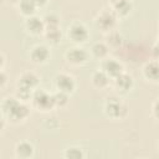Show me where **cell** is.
I'll use <instances>...</instances> for the list:
<instances>
[{
  "mask_svg": "<svg viewBox=\"0 0 159 159\" xmlns=\"http://www.w3.org/2000/svg\"><path fill=\"white\" fill-rule=\"evenodd\" d=\"M152 53H153V56H154V58H155V60H159V36H158L157 42L153 45Z\"/></svg>",
  "mask_w": 159,
  "mask_h": 159,
  "instance_id": "cell-26",
  "label": "cell"
},
{
  "mask_svg": "<svg viewBox=\"0 0 159 159\" xmlns=\"http://www.w3.org/2000/svg\"><path fill=\"white\" fill-rule=\"evenodd\" d=\"M29 58L35 65H45L51 58V51L50 47L45 43H37L31 47L29 52Z\"/></svg>",
  "mask_w": 159,
  "mask_h": 159,
  "instance_id": "cell-9",
  "label": "cell"
},
{
  "mask_svg": "<svg viewBox=\"0 0 159 159\" xmlns=\"http://www.w3.org/2000/svg\"><path fill=\"white\" fill-rule=\"evenodd\" d=\"M152 114L159 122V98H157L152 104Z\"/></svg>",
  "mask_w": 159,
  "mask_h": 159,
  "instance_id": "cell-25",
  "label": "cell"
},
{
  "mask_svg": "<svg viewBox=\"0 0 159 159\" xmlns=\"http://www.w3.org/2000/svg\"><path fill=\"white\" fill-rule=\"evenodd\" d=\"M5 1L10 5H14V6H17V4L20 2V0H5Z\"/></svg>",
  "mask_w": 159,
  "mask_h": 159,
  "instance_id": "cell-30",
  "label": "cell"
},
{
  "mask_svg": "<svg viewBox=\"0 0 159 159\" xmlns=\"http://www.w3.org/2000/svg\"><path fill=\"white\" fill-rule=\"evenodd\" d=\"M142 73L143 77L153 83H158L159 82V60H152L144 63L143 68H142Z\"/></svg>",
  "mask_w": 159,
  "mask_h": 159,
  "instance_id": "cell-14",
  "label": "cell"
},
{
  "mask_svg": "<svg viewBox=\"0 0 159 159\" xmlns=\"http://www.w3.org/2000/svg\"><path fill=\"white\" fill-rule=\"evenodd\" d=\"M53 86L57 91H62L68 94H72L76 91L77 83L72 75L66 72H58L53 77Z\"/></svg>",
  "mask_w": 159,
  "mask_h": 159,
  "instance_id": "cell-7",
  "label": "cell"
},
{
  "mask_svg": "<svg viewBox=\"0 0 159 159\" xmlns=\"http://www.w3.org/2000/svg\"><path fill=\"white\" fill-rule=\"evenodd\" d=\"M62 157L66 159H83L86 157L83 149L78 145H70L67 148H65Z\"/></svg>",
  "mask_w": 159,
  "mask_h": 159,
  "instance_id": "cell-21",
  "label": "cell"
},
{
  "mask_svg": "<svg viewBox=\"0 0 159 159\" xmlns=\"http://www.w3.org/2000/svg\"><path fill=\"white\" fill-rule=\"evenodd\" d=\"M103 112L109 119L122 120L128 116V106L120 99V97L111 96L104 101Z\"/></svg>",
  "mask_w": 159,
  "mask_h": 159,
  "instance_id": "cell-2",
  "label": "cell"
},
{
  "mask_svg": "<svg viewBox=\"0 0 159 159\" xmlns=\"http://www.w3.org/2000/svg\"><path fill=\"white\" fill-rule=\"evenodd\" d=\"M43 125H47L48 129H56L60 125V123H58L57 118H53L52 117V118H46L43 120Z\"/></svg>",
  "mask_w": 159,
  "mask_h": 159,
  "instance_id": "cell-24",
  "label": "cell"
},
{
  "mask_svg": "<svg viewBox=\"0 0 159 159\" xmlns=\"http://www.w3.org/2000/svg\"><path fill=\"white\" fill-rule=\"evenodd\" d=\"M158 27H159V25H158Z\"/></svg>",
  "mask_w": 159,
  "mask_h": 159,
  "instance_id": "cell-31",
  "label": "cell"
},
{
  "mask_svg": "<svg viewBox=\"0 0 159 159\" xmlns=\"http://www.w3.org/2000/svg\"><path fill=\"white\" fill-rule=\"evenodd\" d=\"M6 82H7V76L5 73V70H1L0 71V87L4 88L5 84H6Z\"/></svg>",
  "mask_w": 159,
  "mask_h": 159,
  "instance_id": "cell-27",
  "label": "cell"
},
{
  "mask_svg": "<svg viewBox=\"0 0 159 159\" xmlns=\"http://www.w3.org/2000/svg\"><path fill=\"white\" fill-rule=\"evenodd\" d=\"M43 37L52 46H56V45L61 43V41H62L61 26L60 27H46V30L43 32Z\"/></svg>",
  "mask_w": 159,
  "mask_h": 159,
  "instance_id": "cell-18",
  "label": "cell"
},
{
  "mask_svg": "<svg viewBox=\"0 0 159 159\" xmlns=\"http://www.w3.org/2000/svg\"><path fill=\"white\" fill-rule=\"evenodd\" d=\"M109 46L106 43V41H97L94 43H92L91 48H89V53H91V57L96 58V60H104L109 56Z\"/></svg>",
  "mask_w": 159,
  "mask_h": 159,
  "instance_id": "cell-17",
  "label": "cell"
},
{
  "mask_svg": "<svg viewBox=\"0 0 159 159\" xmlns=\"http://www.w3.org/2000/svg\"><path fill=\"white\" fill-rule=\"evenodd\" d=\"M89 58H91L89 51H87L80 45H75L67 48L65 52V60L71 66H76V67L84 66L86 63H88Z\"/></svg>",
  "mask_w": 159,
  "mask_h": 159,
  "instance_id": "cell-6",
  "label": "cell"
},
{
  "mask_svg": "<svg viewBox=\"0 0 159 159\" xmlns=\"http://www.w3.org/2000/svg\"><path fill=\"white\" fill-rule=\"evenodd\" d=\"M24 27L32 36L43 35V32L46 30V25L43 22V19L37 16V15H32V16L26 17L25 22H24Z\"/></svg>",
  "mask_w": 159,
  "mask_h": 159,
  "instance_id": "cell-11",
  "label": "cell"
},
{
  "mask_svg": "<svg viewBox=\"0 0 159 159\" xmlns=\"http://www.w3.org/2000/svg\"><path fill=\"white\" fill-rule=\"evenodd\" d=\"M46 27H60L61 26V17L56 12H47L42 16Z\"/></svg>",
  "mask_w": 159,
  "mask_h": 159,
  "instance_id": "cell-22",
  "label": "cell"
},
{
  "mask_svg": "<svg viewBox=\"0 0 159 159\" xmlns=\"http://www.w3.org/2000/svg\"><path fill=\"white\" fill-rule=\"evenodd\" d=\"M106 43L109 46L111 50L118 48L123 43V36L117 30H113V31L106 34Z\"/></svg>",
  "mask_w": 159,
  "mask_h": 159,
  "instance_id": "cell-20",
  "label": "cell"
},
{
  "mask_svg": "<svg viewBox=\"0 0 159 159\" xmlns=\"http://www.w3.org/2000/svg\"><path fill=\"white\" fill-rule=\"evenodd\" d=\"M35 154V147L29 140H20L15 145V155L20 159H30Z\"/></svg>",
  "mask_w": 159,
  "mask_h": 159,
  "instance_id": "cell-16",
  "label": "cell"
},
{
  "mask_svg": "<svg viewBox=\"0 0 159 159\" xmlns=\"http://www.w3.org/2000/svg\"><path fill=\"white\" fill-rule=\"evenodd\" d=\"M0 58H1V66H0V70H5L6 58H5V53H4V52H1V55H0Z\"/></svg>",
  "mask_w": 159,
  "mask_h": 159,
  "instance_id": "cell-29",
  "label": "cell"
},
{
  "mask_svg": "<svg viewBox=\"0 0 159 159\" xmlns=\"http://www.w3.org/2000/svg\"><path fill=\"white\" fill-rule=\"evenodd\" d=\"M91 83L97 89H106L109 86H112V78L101 68L93 71L91 75Z\"/></svg>",
  "mask_w": 159,
  "mask_h": 159,
  "instance_id": "cell-15",
  "label": "cell"
},
{
  "mask_svg": "<svg viewBox=\"0 0 159 159\" xmlns=\"http://www.w3.org/2000/svg\"><path fill=\"white\" fill-rule=\"evenodd\" d=\"M30 111L27 102L19 99L16 96H7L1 102V114L12 124L25 122L30 116Z\"/></svg>",
  "mask_w": 159,
  "mask_h": 159,
  "instance_id": "cell-1",
  "label": "cell"
},
{
  "mask_svg": "<svg viewBox=\"0 0 159 159\" xmlns=\"http://www.w3.org/2000/svg\"><path fill=\"white\" fill-rule=\"evenodd\" d=\"M134 86V78L132 75L127 73L125 71L123 73H120L119 76H117L116 78L112 80V87L114 88V91L119 94V96H123V94H127L132 91Z\"/></svg>",
  "mask_w": 159,
  "mask_h": 159,
  "instance_id": "cell-10",
  "label": "cell"
},
{
  "mask_svg": "<svg viewBox=\"0 0 159 159\" xmlns=\"http://www.w3.org/2000/svg\"><path fill=\"white\" fill-rule=\"evenodd\" d=\"M118 16L109 9V7H106V9H102L93 19V24L96 26V29L101 32H103L104 35L116 30L117 25H118Z\"/></svg>",
  "mask_w": 159,
  "mask_h": 159,
  "instance_id": "cell-3",
  "label": "cell"
},
{
  "mask_svg": "<svg viewBox=\"0 0 159 159\" xmlns=\"http://www.w3.org/2000/svg\"><path fill=\"white\" fill-rule=\"evenodd\" d=\"M40 84V76L34 71H24L16 81V88L26 89L34 92L39 88Z\"/></svg>",
  "mask_w": 159,
  "mask_h": 159,
  "instance_id": "cell-8",
  "label": "cell"
},
{
  "mask_svg": "<svg viewBox=\"0 0 159 159\" xmlns=\"http://www.w3.org/2000/svg\"><path fill=\"white\" fill-rule=\"evenodd\" d=\"M108 7L118 16V19H124L130 15L133 2L132 0H108Z\"/></svg>",
  "mask_w": 159,
  "mask_h": 159,
  "instance_id": "cell-13",
  "label": "cell"
},
{
  "mask_svg": "<svg viewBox=\"0 0 159 159\" xmlns=\"http://www.w3.org/2000/svg\"><path fill=\"white\" fill-rule=\"evenodd\" d=\"M66 36H67L68 41H71L73 45L81 46L88 41L89 30L86 26V24H83L80 20H75L68 25V27L66 30Z\"/></svg>",
  "mask_w": 159,
  "mask_h": 159,
  "instance_id": "cell-4",
  "label": "cell"
},
{
  "mask_svg": "<svg viewBox=\"0 0 159 159\" xmlns=\"http://www.w3.org/2000/svg\"><path fill=\"white\" fill-rule=\"evenodd\" d=\"M31 104L35 109H37L40 112H50L51 109H53L56 107L55 101H53V93H50L41 88H37L34 91V94L31 98Z\"/></svg>",
  "mask_w": 159,
  "mask_h": 159,
  "instance_id": "cell-5",
  "label": "cell"
},
{
  "mask_svg": "<svg viewBox=\"0 0 159 159\" xmlns=\"http://www.w3.org/2000/svg\"><path fill=\"white\" fill-rule=\"evenodd\" d=\"M36 5H37V7L39 9H41V7H45L47 4H48V0H32Z\"/></svg>",
  "mask_w": 159,
  "mask_h": 159,
  "instance_id": "cell-28",
  "label": "cell"
},
{
  "mask_svg": "<svg viewBox=\"0 0 159 159\" xmlns=\"http://www.w3.org/2000/svg\"><path fill=\"white\" fill-rule=\"evenodd\" d=\"M70 96H71V94H68V93H66V92H62V91H57V89H56V92H53L55 106H56V107H60V108L66 107V106L68 104Z\"/></svg>",
  "mask_w": 159,
  "mask_h": 159,
  "instance_id": "cell-23",
  "label": "cell"
},
{
  "mask_svg": "<svg viewBox=\"0 0 159 159\" xmlns=\"http://www.w3.org/2000/svg\"><path fill=\"white\" fill-rule=\"evenodd\" d=\"M102 71H104L112 80L116 78L117 76H119L120 73L124 72V66L122 62H119L118 60L113 58V57H107L104 60L101 61V67Z\"/></svg>",
  "mask_w": 159,
  "mask_h": 159,
  "instance_id": "cell-12",
  "label": "cell"
},
{
  "mask_svg": "<svg viewBox=\"0 0 159 159\" xmlns=\"http://www.w3.org/2000/svg\"><path fill=\"white\" fill-rule=\"evenodd\" d=\"M17 10L20 11L21 15H24L25 17L36 15V10L39 9L37 5L32 1V0H20V2L17 4Z\"/></svg>",
  "mask_w": 159,
  "mask_h": 159,
  "instance_id": "cell-19",
  "label": "cell"
}]
</instances>
